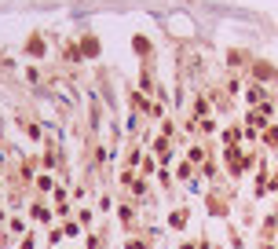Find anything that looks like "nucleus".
I'll return each mask as SVG.
<instances>
[{
  "label": "nucleus",
  "instance_id": "nucleus-2",
  "mask_svg": "<svg viewBox=\"0 0 278 249\" xmlns=\"http://www.w3.org/2000/svg\"><path fill=\"white\" fill-rule=\"evenodd\" d=\"M40 52H44V40L33 37V40H29V55H40Z\"/></svg>",
  "mask_w": 278,
  "mask_h": 249
},
{
  "label": "nucleus",
  "instance_id": "nucleus-1",
  "mask_svg": "<svg viewBox=\"0 0 278 249\" xmlns=\"http://www.w3.org/2000/svg\"><path fill=\"white\" fill-rule=\"evenodd\" d=\"M81 52H84V55H96V52H99V40L84 37V40H81Z\"/></svg>",
  "mask_w": 278,
  "mask_h": 249
}]
</instances>
